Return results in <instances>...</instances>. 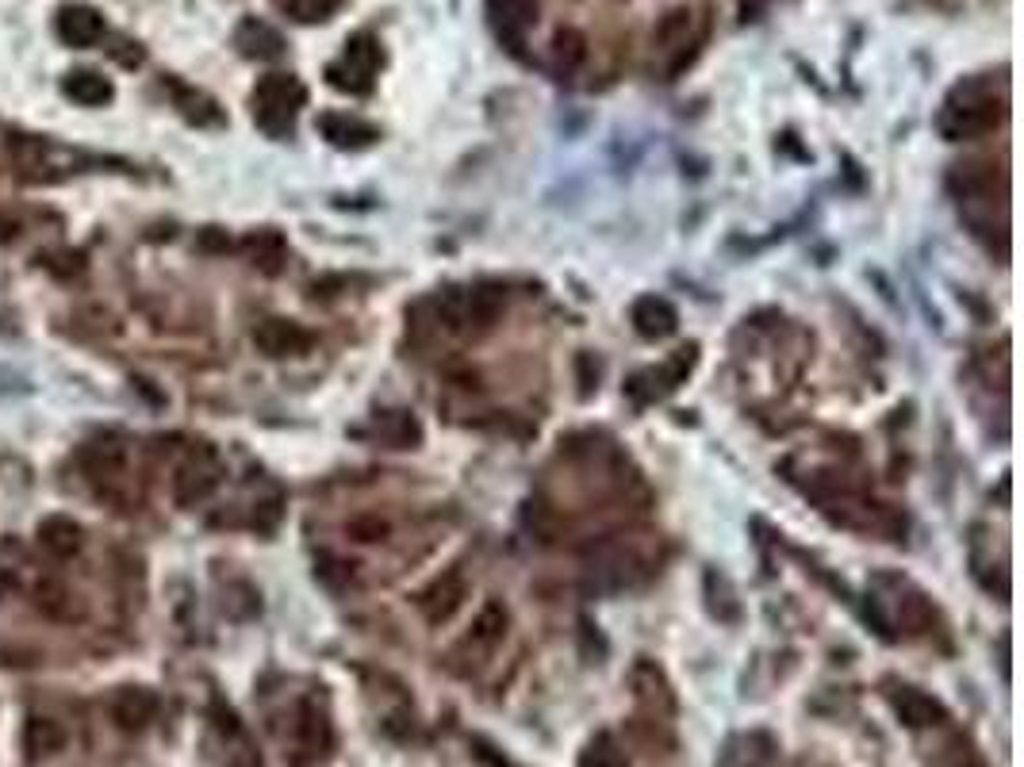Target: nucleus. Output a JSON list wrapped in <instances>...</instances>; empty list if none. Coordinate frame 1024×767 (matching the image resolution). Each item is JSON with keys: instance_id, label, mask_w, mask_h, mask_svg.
I'll list each match as a JSON object with an SVG mask.
<instances>
[{"instance_id": "nucleus-4", "label": "nucleus", "mask_w": 1024, "mask_h": 767, "mask_svg": "<svg viewBox=\"0 0 1024 767\" xmlns=\"http://www.w3.org/2000/svg\"><path fill=\"white\" fill-rule=\"evenodd\" d=\"M503 315V292L499 288H469V292H449L438 299V322L449 334L480 338L499 322Z\"/></svg>"}, {"instance_id": "nucleus-31", "label": "nucleus", "mask_w": 1024, "mask_h": 767, "mask_svg": "<svg viewBox=\"0 0 1024 767\" xmlns=\"http://www.w3.org/2000/svg\"><path fill=\"white\" fill-rule=\"evenodd\" d=\"M353 533H357V541H384L388 522H380V518H361V522H353Z\"/></svg>"}, {"instance_id": "nucleus-9", "label": "nucleus", "mask_w": 1024, "mask_h": 767, "mask_svg": "<svg viewBox=\"0 0 1024 767\" xmlns=\"http://www.w3.org/2000/svg\"><path fill=\"white\" fill-rule=\"evenodd\" d=\"M464 599H469V580H464L461 568H449L446 576H438V580L419 595V611L426 614L431 626H442V622L454 618Z\"/></svg>"}, {"instance_id": "nucleus-8", "label": "nucleus", "mask_w": 1024, "mask_h": 767, "mask_svg": "<svg viewBox=\"0 0 1024 767\" xmlns=\"http://www.w3.org/2000/svg\"><path fill=\"white\" fill-rule=\"evenodd\" d=\"M157 695L150 687H139V683H127V687H116L108 698V718L116 721L123 733H142L150 721L157 718Z\"/></svg>"}, {"instance_id": "nucleus-14", "label": "nucleus", "mask_w": 1024, "mask_h": 767, "mask_svg": "<svg viewBox=\"0 0 1024 767\" xmlns=\"http://www.w3.org/2000/svg\"><path fill=\"white\" fill-rule=\"evenodd\" d=\"M487 20H492L495 35L507 43L510 50L522 47L526 27L538 20V0H484Z\"/></svg>"}, {"instance_id": "nucleus-30", "label": "nucleus", "mask_w": 1024, "mask_h": 767, "mask_svg": "<svg viewBox=\"0 0 1024 767\" xmlns=\"http://www.w3.org/2000/svg\"><path fill=\"white\" fill-rule=\"evenodd\" d=\"M108 55H111V62H119V66H139L142 62L139 43H131V39H119L116 47L108 50Z\"/></svg>"}, {"instance_id": "nucleus-21", "label": "nucleus", "mask_w": 1024, "mask_h": 767, "mask_svg": "<svg viewBox=\"0 0 1024 767\" xmlns=\"http://www.w3.org/2000/svg\"><path fill=\"white\" fill-rule=\"evenodd\" d=\"M66 744H70V733H66V725L58 718H47V713H35V718H27V725H24V752L32 759L58 756V752H66Z\"/></svg>"}, {"instance_id": "nucleus-18", "label": "nucleus", "mask_w": 1024, "mask_h": 767, "mask_svg": "<svg viewBox=\"0 0 1024 767\" xmlns=\"http://www.w3.org/2000/svg\"><path fill=\"white\" fill-rule=\"evenodd\" d=\"M652 47H657L660 55H680L675 58V70H680V66L691 58L683 47H695V12L691 9L664 12L660 24H657V32H652Z\"/></svg>"}, {"instance_id": "nucleus-17", "label": "nucleus", "mask_w": 1024, "mask_h": 767, "mask_svg": "<svg viewBox=\"0 0 1024 767\" xmlns=\"http://www.w3.org/2000/svg\"><path fill=\"white\" fill-rule=\"evenodd\" d=\"M891 706L894 713L902 718V725L909 729H925V725H940V721L948 718V710L937 703L932 695H925L921 687H909V683H902V687H894L891 695Z\"/></svg>"}, {"instance_id": "nucleus-15", "label": "nucleus", "mask_w": 1024, "mask_h": 767, "mask_svg": "<svg viewBox=\"0 0 1024 767\" xmlns=\"http://www.w3.org/2000/svg\"><path fill=\"white\" fill-rule=\"evenodd\" d=\"M629 322H634V330L642 338L660 342V338L675 334V327H680V311H675V304L664 296H642V299H634V307H629Z\"/></svg>"}, {"instance_id": "nucleus-1", "label": "nucleus", "mask_w": 1024, "mask_h": 767, "mask_svg": "<svg viewBox=\"0 0 1024 767\" xmlns=\"http://www.w3.org/2000/svg\"><path fill=\"white\" fill-rule=\"evenodd\" d=\"M1005 101H998L993 96V85L986 78H970L963 81V85L952 88V96L944 101V108H940V134H944L948 142H967V139H978V134L993 131V127L1001 123V116H1005V108H1001Z\"/></svg>"}, {"instance_id": "nucleus-16", "label": "nucleus", "mask_w": 1024, "mask_h": 767, "mask_svg": "<svg viewBox=\"0 0 1024 767\" xmlns=\"http://www.w3.org/2000/svg\"><path fill=\"white\" fill-rule=\"evenodd\" d=\"M235 47H238V55L250 58V62H273V58L284 55V35L276 32L273 24H266V20L246 16L243 24L235 27Z\"/></svg>"}, {"instance_id": "nucleus-6", "label": "nucleus", "mask_w": 1024, "mask_h": 767, "mask_svg": "<svg viewBox=\"0 0 1024 767\" xmlns=\"http://www.w3.org/2000/svg\"><path fill=\"white\" fill-rule=\"evenodd\" d=\"M78 461L81 472L89 476V484H96L101 492L119 487L127 476V446L119 438H93L89 446H81Z\"/></svg>"}, {"instance_id": "nucleus-24", "label": "nucleus", "mask_w": 1024, "mask_h": 767, "mask_svg": "<svg viewBox=\"0 0 1024 767\" xmlns=\"http://www.w3.org/2000/svg\"><path fill=\"white\" fill-rule=\"evenodd\" d=\"M243 250H246V258H250V266L269 276L281 273L284 258H289V246H284V238L276 235V231H254V235H246Z\"/></svg>"}, {"instance_id": "nucleus-20", "label": "nucleus", "mask_w": 1024, "mask_h": 767, "mask_svg": "<svg viewBox=\"0 0 1024 767\" xmlns=\"http://www.w3.org/2000/svg\"><path fill=\"white\" fill-rule=\"evenodd\" d=\"M629 683H634V695L637 703L645 706L649 713H672L675 710V698H672V687H668L664 672H660L657 664H649V660H642V664L634 668V675H629Z\"/></svg>"}, {"instance_id": "nucleus-27", "label": "nucleus", "mask_w": 1024, "mask_h": 767, "mask_svg": "<svg viewBox=\"0 0 1024 767\" xmlns=\"http://www.w3.org/2000/svg\"><path fill=\"white\" fill-rule=\"evenodd\" d=\"M345 0H273V9L281 16H289L292 24H327L342 12Z\"/></svg>"}, {"instance_id": "nucleus-13", "label": "nucleus", "mask_w": 1024, "mask_h": 767, "mask_svg": "<svg viewBox=\"0 0 1024 767\" xmlns=\"http://www.w3.org/2000/svg\"><path fill=\"white\" fill-rule=\"evenodd\" d=\"M292 741H296V752L304 759H322L330 752V744H334L330 718L315 703H299L296 725H292Z\"/></svg>"}, {"instance_id": "nucleus-33", "label": "nucleus", "mask_w": 1024, "mask_h": 767, "mask_svg": "<svg viewBox=\"0 0 1024 767\" xmlns=\"http://www.w3.org/2000/svg\"><path fill=\"white\" fill-rule=\"evenodd\" d=\"M12 591H16V571L0 564V599H9Z\"/></svg>"}, {"instance_id": "nucleus-2", "label": "nucleus", "mask_w": 1024, "mask_h": 767, "mask_svg": "<svg viewBox=\"0 0 1024 767\" xmlns=\"http://www.w3.org/2000/svg\"><path fill=\"white\" fill-rule=\"evenodd\" d=\"M307 104V85L296 73H269L254 88V119L266 134L281 139L296 127V111Z\"/></svg>"}, {"instance_id": "nucleus-32", "label": "nucleus", "mask_w": 1024, "mask_h": 767, "mask_svg": "<svg viewBox=\"0 0 1024 767\" xmlns=\"http://www.w3.org/2000/svg\"><path fill=\"white\" fill-rule=\"evenodd\" d=\"M200 246H203V250H231V238L220 235L215 227H208V231L200 235Z\"/></svg>"}, {"instance_id": "nucleus-22", "label": "nucleus", "mask_w": 1024, "mask_h": 767, "mask_svg": "<svg viewBox=\"0 0 1024 767\" xmlns=\"http://www.w3.org/2000/svg\"><path fill=\"white\" fill-rule=\"evenodd\" d=\"M62 93L70 96L73 104H81V108H104V104L116 96V88H111V81L96 70H70L62 78Z\"/></svg>"}, {"instance_id": "nucleus-7", "label": "nucleus", "mask_w": 1024, "mask_h": 767, "mask_svg": "<svg viewBox=\"0 0 1024 767\" xmlns=\"http://www.w3.org/2000/svg\"><path fill=\"white\" fill-rule=\"evenodd\" d=\"M507 622H510L507 606L484 603L476 614V622L469 626V634H464V641L457 645V657H464L469 664H484V660L503 645V637H507Z\"/></svg>"}, {"instance_id": "nucleus-12", "label": "nucleus", "mask_w": 1024, "mask_h": 767, "mask_svg": "<svg viewBox=\"0 0 1024 767\" xmlns=\"http://www.w3.org/2000/svg\"><path fill=\"white\" fill-rule=\"evenodd\" d=\"M55 32L58 39L66 43V47L73 50H89L96 47V43L104 39V16L93 9V4H66V9H58V20H55Z\"/></svg>"}, {"instance_id": "nucleus-23", "label": "nucleus", "mask_w": 1024, "mask_h": 767, "mask_svg": "<svg viewBox=\"0 0 1024 767\" xmlns=\"http://www.w3.org/2000/svg\"><path fill=\"white\" fill-rule=\"evenodd\" d=\"M373 438L384 441L388 449H411L423 441V426H419L415 415H407V411H384L373 423Z\"/></svg>"}, {"instance_id": "nucleus-19", "label": "nucleus", "mask_w": 1024, "mask_h": 767, "mask_svg": "<svg viewBox=\"0 0 1024 767\" xmlns=\"http://www.w3.org/2000/svg\"><path fill=\"white\" fill-rule=\"evenodd\" d=\"M39 545L47 548L55 560H73V556L81 553V545H85V530H81L78 522H73L70 515H50L39 522Z\"/></svg>"}, {"instance_id": "nucleus-28", "label": "nucleus", "mask_w": 1024, "mask_h": 767, "mask_svg": "<svg viewBox=\"0 0 1024 767\" xmlns=\"http://www.w3.org/2000/svg\"><path fill=\"white\" fill-rule=\"evenodd\" d=\"M587 58V39L576 32V27H561L553 35V66L561 73H572L579 62Z\"/></svg>"}, {"instance_id": "nucleus-5", "label": "nucleus", "mask_w": 1024, "mask_h": 767, "mask_svg": "<svg viewBox=\"0 0 1024 767\" xmlns=\"http://www.w3.org/2000/svg\"><path fill=\"white\" fill-rule=\"evenodd\" d=\"M220 484H223L220 457H215V449L200 446L177 464V472H173V503H177V507H200L203 499H212Z\"/></svg>"}, {"instance_id": "nucleus-26", "label": "nucleus", "mask_w": 1024, "mask_h": 767, "mask_svg": "<svg viewBox=\"0 0 1024 767\" xmlns=\"http://www.w3.org/2000/svg\"><path fill=\"white\" fill-rule=\"evenodd\" d=\"M35 606H39L50 622H78L81 618V599L58 580H43L39 588H35Z\"/></svg>"}, {"instance_id": "nucleus-3", "label": "nucleus", "mask_w": 1024, "mask_h": 767, "mask_svg": "<svg viewBox=\"0 0 1024 767\" xmlns=\"http://www.w3.org/2000/svg\"><path fill=\"white\" fill-rule=\"evenodd\" d=\"M384 66V50L380 39L368 32H357L345 39V50L327 66V85L338 88V93L350 96H365L373 93V81Z\"/></svg>"}, {"instance_id": "nucleus-11", "label": "nucleus", "mask_w": 1024, "mask_h": 767, "mask_svg": "<svg viewBox=\"0 0 1024 767\" xmlns=\"http://www.w3.org/2000/svg\"><path fill=\"white\" fill-rule=\"evenodd\" d=\"M315 127H319L322 139L338 150H368L380 139V127L361 116H350V111H322V116L315 119Z\"/></svg>"}, {"instance_id": "nucleus-25", "label": "nucleus", "mask_w": 1024, "mask_h": 767, "mask_svg": "<svg viewBox=\"0 0 1024 767\" xmlns=\"http://www.w3.org/2000/svg\"><path fill=\"white\" fill-rule=\"evenodd\" d=\"M169 88H173V101H177L180 116H185L188 123H196V127L223 123L220 104H215L208 93H200V88H192V85H180V81H169Z\"/></svg>"}, {"instance_id": "nucleus-10", "label": "nucleus", "mask_w": 1024, "mask_h": 767, "mask_svg": "<svg viewBox=\"0 0 1024 767\" xmlns=\"http://www.w3.org/2000/svg\"><path fill=\"white\" fill-rule=\"evenodd\" d=\"M311 330H304L296 319H266L254 330V345H258L266 357H299V353L311 350Z\"/></svg>"}, {"instance_id": "nucleus-29", "label": "nucleus", "mask_w": 1024, "mask_h": 767, "mask_svg": "<svg viewBox=\"0 0 1024 767\" xmlns=\"http://www.w3.org/2000/svg\"><path fill=\"white\" fill-rule=\"evenodd\" d=\"M579 767H629V759H626V752H622V744L614 741V736L599 733L584 748V756H579Z\"/></svg>"}]
</instances>
